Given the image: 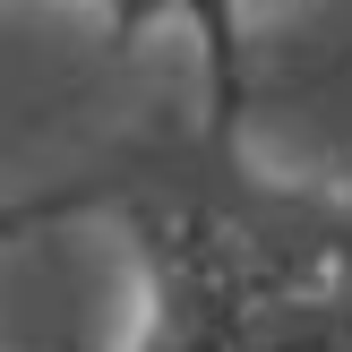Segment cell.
I'll return each instance as SVG.
<instances>
[{
    "instance_id": "2",
    "label": "cell",
    "mask_w": 352,
    "mask_h": 352,
    "mask_svg": "<svg viewBox=\"0 0 352 352\" xmlns=\"http://www.w3.org/2000/svg\"><path fill=\"white\" fill-rule=\"evenodd\" d=\"M69 215H95V172L52 181V189H26V198H0V241L43 232V223H69Z\"/></svg>"
},
{
    "instance_id": "3",
    "label": "cell",
    "mask_w": 352,
    "mask_h": 352,
    "mask_svg": "<svg viewBox=\"0 0 352 352\" xmlns=\"http://www.w3.org/2000/svg\"><path fill=\"white\" fill-rule=\"evenodd\" d=\"M232 9H250V0H232Z\"/></svg>"
},
{
    "instance_id": "1",
    "label": "cell",
    "mask_w": 352,
    "mask_h": 352,
    "mask_svg": "<svg viewBox=\"0 0 352 352\" xmlns=\"http://www.w3.org/2000/svg\"><path fill=\"white\" fill-rule=\"evenodd\" d=\"M95 215L138 258L120 352H352V181L267 172L198 120L103 155Z\"/></svg>"
}]
</instances>
